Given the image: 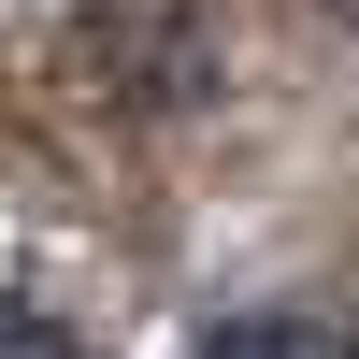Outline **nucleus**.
Returning a JSON list of instances; mask_svg holds the SVG:
<instances>
[{
	"mask_svg": "<svg viewBox=\"0 0 359 359\" xmlns=\"http://www.w3.org/2000/svg\"><path fill=\"white\" fill-rule=\"evenodd\" d=\"M0 359H72V345H43V331H0Z\"/></svg>",
	"mask_w": 359,
	"mask_h": 359,
	"instance_id": "obj_2",
	"label": "nucleus"
},
{
	"mask_svg": "<svg viewBox=\"0 0 359 359\" xmlns=\"http://www.w3.org/2000/svg\"><path fill=\"white\" fill-rule=\"evenodd\" d=\"M201 359H359L345 331H316V316H230Z\"/></svg>",
	"mask_w": 359,
	"mask_h": 359,
	"instance_id": "obj_1",
	"label": "nucleus"
},
{
	"mask_svg": "<svg viewBox=\"0 0 359 359\" xmlns=\"http://www.w3.org/2000/svg\"><path fill=\"white\" fill-rule=\"evenodd\" d=\"M331 15H359V0H331Z\"/></svg>",
	"mask_w": 359,
	"mask_h": 359,
	"instance_id": "obj_3",
	"label": "nucleus"
}]
</instances>
